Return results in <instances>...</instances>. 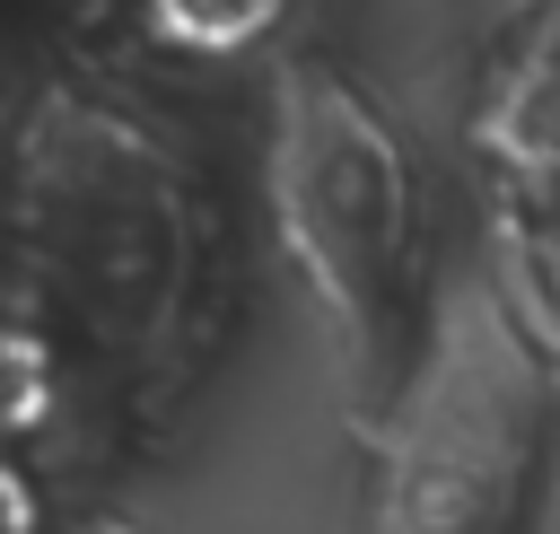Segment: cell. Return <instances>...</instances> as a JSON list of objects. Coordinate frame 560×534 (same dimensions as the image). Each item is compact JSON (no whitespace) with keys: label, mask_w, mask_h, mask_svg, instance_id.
Instances as JSON below:
<instances>
[{"label":"cell","mask_w":560,"mask_h":534,"mask_svg":"<svg viewBox=\"0 0 560 534\" xmlns=\"http://www.w3.org/2000/svg\"><path fill=\"white\" fill-rule=\"evenodd\" d=\"M149 26L184 53H245L254 35H271V18L289 0H140Z\"/></svg>","instance_id":"6da1fadb"},{"label":"cell","mask_w":560,"mask_h":534,"mask_svg":"<svg viewBox=\"0 0 560 534\" xmlns=\"http://www.w3.org/2000/svg\"><path fill=\"white\" fill-rule=\"evenodd\" d=\"M508 131H516V158H525L542 184H560V26H551V44L534 53V70H525V88H516Z\"/></svg>","instance_id":"7a4b0ae2"},{"label":"cell","mask_w":560,"mask_h":534,"mask_svg":"<svg viewBox=\"0 0 560 534\" xmlns=\"http://www.w3.org/2000/svg\"><path fill=\"white\" fill-rule=\"evenodd\" d=\"M79 534H122V525H79Z\"/></svg>","instance_id":"3957f363"}]
</instances>
